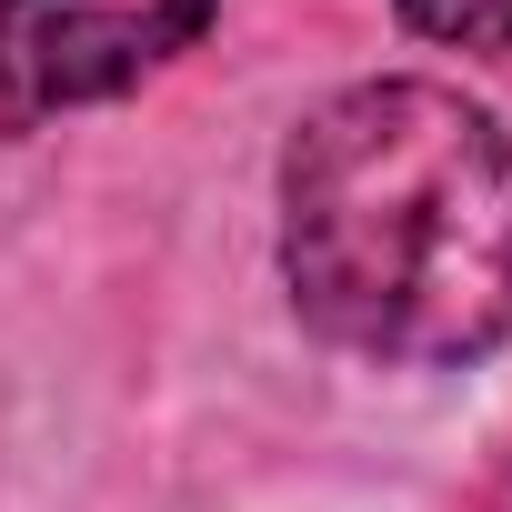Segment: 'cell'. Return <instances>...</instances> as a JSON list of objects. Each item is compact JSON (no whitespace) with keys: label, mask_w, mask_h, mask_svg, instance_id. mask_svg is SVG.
Listing matches in <instances>:
<instances>
[{"label":"cell","mask_w":512,"mask_h":512,"mask_svg":"<svg viewBox=\"0 0 512 512\" xmlns=\"http://www.w3.org/2000/svg\"><path fill=\"white\" fill-rule=\"evenodd\" d=\"M211 31V0H0V131L141 91Z\"/></svg>","instance_id":"2"},{"label":"cell","mask_w":512,"mask_h":512,"mask_svg":"<svg viewBox=\"0 0 512 512\" xmlns=\"http://www.w3.org/2000/svg\"><path fill=\"white\" fill-rule=\"evenodd\" d=\"M402 21L422 41H452V51H512V0H402Z\"/></svg>","instance_id":"3"},{"label":"cell","mask_w":512,"mask_h":512,"mask_svg":"<svg viewBox=\"0 0 512 512\" xmlns=\"http://www.w3.org/2000/svg\"><path fill=\"white\" fill-rule=\"evenodd\" d=\"M282 282L302 322L392 372L512 342V141L442 81H362L282 151Z\"/></svg>","instance_id":"1"}]
</instances>
